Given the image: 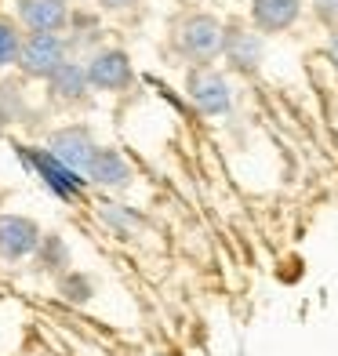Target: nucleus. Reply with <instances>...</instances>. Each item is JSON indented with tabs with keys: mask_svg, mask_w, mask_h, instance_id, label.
<instances>
[{
	"mask_svg": "<svg viewBox=\"0 0 338 356\" xmlns=\"http://www.w3.org/2000/svg\"><path fill=\"white\" fill-rule=\"evenodd\" d=\"M171 40H175V51L182 58L197 62V66H207V62H215L225 47V26L207 11H193L175 26Z\"/></svg>",
	"mask_w": 338,
	"mask_h": 356,
	"instance_id": "obj_1",
	"label": "nucleus"
},
{
	"mask_svg": "<svg viewBox=\"0 0 338 356\" xmlns=\"http://www.w3.org/2000/svg\"><path fill=\"white\" fill-rule=\"evenodd\" d=\"M186 95L189 102L197 106L204 117H225L233 109V88L218 70L211 66H197L189 70V80H186Z\"/></svg>",
	"mask_w": 338,
	"mask_h": 356,
	"instance_id": "obj_2",
	"label": "nucleus"
},
{
	"mask_svg": "<svg viewBox=\"0 0 338 356\" xmlns=\"http://www.w3.org/2000/svg\"><path fill=\"white\" fill-rule=\"evenodd\" d=\"M62 62H66V44H62L58 33H29L22 40V51H19V66L26 76H37V80H51Z\"/></svg>",
	"mask_w": 338,
	"mask_h": 356,
	"instance_id": "obj_3",
	"label": "nucleus"
},
{
	"mask_svg": "<svg viewBox=\"0 0 338 356\" xmlns=\"http://www.w3.org/2000/svg\"><path fill=\"white\" fill-rule=\"evenodd\" d=\"M47 153H51L58 164H66L70 171L88 178V168H91L95 153H99V145H95L88 127H62V131H55L47 138Z\"/></svg>",
	"mask_w": 338,
	"mask_h": 356,
	"instance_id": "obj_4",
	"label": "nucleus"
},
{
	"mask_svg": "<svg viewBox=\"0 0 338 356\" xmlns=\"http://www.w3.org/2000/svg\"><path fill=\"white\" fill-rule=\"evenodd\" d=\"M135 80L131 58L120 47H106V51H95L88 58V84L99 91H127Z\"/></svg>",
	"mask_w": 338,
	"mask_h": 356,
	"instance_id": "obj_5",
	"label": "nucleus"
},
{
	"mask_svg": "<svg viewBox=\"0 0 338 356\" xmlns=\"http://www.w3.org/2000/svg\"><path fill=\"white\" fill-rule=\"evenodd\" d=\"M40 225L26 215H0V258L4 262H19V258L37 254L40 248Z\"/></svg>",
	"mask_w": 338,
	"mask_h": 356,
	"instance_id": "obj_6",
	"label": "nucleus"
},
{
	"mask_svg": "<svg viewBox=\"0 0 338 356\" xmlns=\"http://www.w3.org/2000/svg\"><path fill=\"white\" fill-rule=\"evenodd\" d=\"M222 55L240 73H259V66H262V40H259V33H251V29L225 26V47H222Z\"/></svg>",
	"mask_w": 338,
	"mask_h": 356,
	"instance_id": "obj_7",
	"label": "nucleus"
},
{
	"mask_svg": "<svg viewBox=\"0 0 338 356\" xmlns=\"http://www.w3.org/2000/svg\"><path fill=\"white\" fill-rule=\"evenodd\" d=\"M302 19V0H251V26L259 33H284Z\"/></svg>",
	"mask_w": 338,
	"mask_h": 356,
	"instance_id": "obj_8",
	"label": "nucleus"
},
{
	"mask_svg": "<svg viewBox=\"0 0 338 356\" xmlns=\"http://www.w3.org/2000/svg\"><path fill=\"white\" fill-rule=\"evenodd\" d=\"M131 164L124 160L120 149H109V145H99V153H95L91 168H88V182L91 186H102V189H124L131 186Z\"/></svg>",
	"mask_w": 338,
	"mask_h": 356,
	"instance_id": "obj_9",
	"label": "nucleus"
},
{
	"mask_svg": "<svg viewBox=\"0 0 338 356\" xmlns=\"http://www.w3.org/2000/svg\"><path fill=\"white\" fill-rule=\"evenodd\" d=\"M29 160H33V168L40 171V178L47 186H51L58 197H80L84 193V186H88V178L84 175H77V171H70L66 164H58V160L47 153V149H29Z\"/></svg>",
	"mask_w": 338,
	"mask_h": 356,
	"instance_id": "obj_10",
	"label": "nucleus"
},
{
	"mask_svg": "<svg viewBox=\"0 0 338 356\" xmlns=\"http://www.w3.org/2000/svg\"><path fill=\"white\" fill-rule=\"evenodd\" d=\"M66 19V0H19V22L33 33H58Z\"/></svg>",
	"mask_w": 338,
	"mask_h": 356,
	"instance_id": "obj_11",
	"label": "nucleus"
},
{
	"mask_svg": "<svg viewBox=\"0 0 338 356\" xmlns=\"http://www.w3.org/2000/svg\"><path fill=\"white\" fill-rule=\"evenodd\" d=\"M55 91V99L62 102H77V99H84V91L91 88L88 84V66H77V62H62V70L47 80Z\"/></svg>",
	"mask_w": 338,
	"mask_h": 356,
	"instance_id": "obj_12",
	"label": "nucleus"
},
{
	"mask_svg": "<svg viewBox=\"0 0 338 356\" xmlns=\"http://www.w3.org/2000/svg\"><path fill=\"white\" fill-rule=\"evenodd\" d=\"M37 262H40L44 269L58 273V269L70 266V251H66V244H62L55 233H47V236L40 240V248H37Z\"/></svg>",
	"mask_w": 338,
	"mask_h": 356,
	"instance_id": "obj_13",
	"label": "nucleus"
},
{
	"mask_svg": "<svg viewBox=\"0 0 338 356\" xmlns=\"http://www.w3.org/2000/svg\"><path fill=\"white\" fill-rule=\"evenodd\" d=\"M19 51H22V37L8 19H0V70L19 62Z\"/></svg>",
	"mask_w": 338,
	"mask_h": 356,
	"instance_id": "obj_14",
	"label": "nucleus"
},
{
	"mask_svg": "<svg viewBox=\"0 0 338 356\" xmlns=\"http://www.w3.org/2000/svg\"><path fill=\"white\" fill-rule=\"evenodd\" d=\"M102 218L109 222V225H117V233H131L135 225H142V215H135V211H127L124 204H106L102 207Z\"/></svg>",
	"mask_w": 338,
	"mask_h": 356,
	"instance_id": "obj_15",
	"label": "nucleus"
},
{
	"mask_svg": "<svg viewBox=\"0 0 338 356\" xmlns=\"http://www.w3.org/2000/svg\"><path fill=\"white\" fill-rule=\"evenodd\" d=\"M62 295H66L70 302H88V295H91V284H88L84 277H73V273H70V277L62 280Z\"/></svg>",
	"mask_w": 338,
	"mask_h": 356,
	"instance_id": "obj_16",
	"label": "nucleus"
},
{
	"mask_svg": "<svg viewBox=\"0 0 338 356\" xmlns=\"http://www.w3.org/2000/svg\"><path fill=\"white\" fill-rule=\"evenodd\" d=\"M313 11H316V19L335 33L338 29V0H313Z\"/></svg>",
	"mask_w": 338,
	"mask_h": 356,
	"instance_id": "obj_17",
	"label": "nucleus"
},
{
	"mask_svg": "<svg viewBox=\"0 0 338 356\" xmlns=\"http://www.w3.org/2000/svg\"><path fill=\"white\" fill-rule=\"evenodd\" d=\"M102 8H109V11H120V8H131L135 0H99Z\"/></svg>",
	"mask_w": 338,
	"mask_h": 356,
	"instance_id": "obj_18",
	"label": "nucleus"
},
{
	"mask_svg": "<svg viewBox=\"0 0 338 356\" xmlns=\"http://www.w3.org/2000/svg\"><path fill=\"white\" fill-rule=\"evenodd\" d=\"M328 55H331V62L338 66V29H335V33H331V40H328Z\"/></svg>",
	"mask_w": 338,
	"mask_h": 356,
	"instance_id": "obj_19",
	"label": "nucleus"
},
{
	"mask_svg": "<svg viewBox=\"0 0 338 356\" xmlns=\"http://www.w3.org/2000/svg\"><path fill=\"white\" fill-rule=\"evenodd\" d=\"M0 200H4V189H0Z\"/></svg>",
	"mask_w": 338,
	"mask_h": 356,
	"instance_id": "obj_20",
	"label": "nucleus"
}]
</instances>
